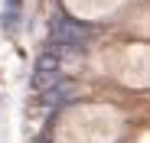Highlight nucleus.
<instances>
[{
	"instance_id": "nucleus-1",
	"label": "nucleus",
	"mask_w": 150,
	"mask_h": 143,
	"mask_svg": "<svg viewBox=\"0 0 150 143\" xmlns=\"http://www.w3.org/2000/svg\"><path fill=\"white\" fill-rule=\"evenodd\" d=\"M88 36H91V26H85V23H79V20H65L62 16L56 26H52V42L56 46H65V49L82 46Z\"/></svg>"
},
{
	"instance_id": "nucleus-2",
	"label": "nucleus",
	"mask_w": 150,
	"mask_h": 143,
	"mask_svg": "<svg viewBox=\"0 0 150 143\" xmlns=\"http://www.w3.org/2000/svg\"><path fill=\"white\" fill-rule=\"evenodd\" d=\"M39 98H42V104H46V107H62V104H69V101L75 98V88H72L65 78H59L56 85L42 88V91H39Z\"/></svg>"
},
{
	"instance_id": "nucleus-3",
	"label": "nucleus",
	"mask_w": 150,
	"mask_h": 143,
	"mask_svg": "<svg viewBox=\"0 0 150 143\" xmlns=\"http://www.w3.org/2000/svg\"><path fill=\"white\" fill-rule=\"evenodd\" d=\"M20 7H23V0H7V10H4V29L7 33H16V26H20Z\"/></svg>"
}]
</instances>
